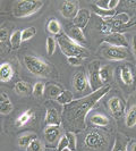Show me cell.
Wrapping results in <instances>:
<instances>
[{
  "label": "cell",
  "mask_w": 136,
  "mask_h": 151,
  "mask_svg": "<svg viewBox=\"0 0 136 151\" xmlns=\"http://www.w3.org/2000/svg\"><path fill=\"white\" fill-rule=\"evenodd\" d=\"M113 18L117 19V21H119V22L124 23V24H129L130 23V16L127 13H120V14L115 16Z\"/></svg>",
  "instance_id": "obj_36"
},
{
  "label": "cell",
  "mask_w": 136,
  "mask_h": 151,
  "mask_svg": "<svg viewBox=\"0 0 136 151\" xmlns=\"http://www.w3.org/2000/svg\"><path fill=\"white\" fill-rule=\"evenodd\" d=\"M57 43L59 45L60 50L67 58H69V57H81L84 59L89 56V51L86 50V48L77 45L70 38H68L66 33L59 34V37L57 39Z\"/></svg>",
  "instance_id": "obj_2"
},
{
  "label": "cell",
  "mask_w": 136,
  "mask_h": 151,
  "mask_svg": "<svg viewBox=\"0 0 136 151\" xmlns=\"http://www.w3.org/2000/svg\"><path fill=\"white\" fill-rule=\"evenodd\" d=\"M67 61L68 64L72 65V66H79L83 63V58H81V57H69V58H67Z\"/></svg>",
  "instance_id": "obj_38"
},
{
  "label": "cell",
  "mask_w": 136,
  "mask_h": 151,
  "mask_svg": "<svg viewBox=\"0 0 136 151\" xmlns=\"http://www.w3.org/2000/svg\"><path fill=\"white\" fill-rule=\"evenodd\" d=\"M34 117V111H32L31 109L25 110L23 114H21L15 121V126L16 127H22L25 124H27Z\"/></svg>",
  "instance_id": "obj_19"
},
{
  "label": "cell",
  "mask_w": 136,
  "mask_h": 151,
  "mask_svg": "<svg viewBox=\"0 0 136 151\" xmlns=\"http://www.w3.org/2000/svg\"><path fill=\"white\" fill-rule=\"evenodd\" d=\"M43 7L40 0H17L13 5V15L17 18H25L38 13Z\"/></svg>",
  "instance_id": "obj_4"
},
{
  "label": "cell",
  "mask_w": 136,
  "mask_h": 151,
  "mask_svg": "<svg viewBox=\"0 0 136 151\" xmlns=\"http://www.w3.org/2000/svg\"><path fill=\"white\" fill-rule=\"evenodd\" d=\"M90 17H91V13L89 9H86V8L79 9L77 16L74 18V25L77 26V27H79L81 30H84L86 27V25L89 24Z\"/></svg>",
  "instance_id": "obj_14"
},
{
  "label": "cell",
  "mask_w": 136,
  "mask_h": 151,
  "mask_svg": "<svg viewBox=\"0 0 136 151\" xmlns=\"http://www.w3.org/2000/svg\"><path fill=\"white\" fill-rule=\"evenodd\" d=\"M108 134L99 129H90L84 139V147L90 151H102L108 147Z\"/></svg>",
  "instance_id": "obj_3"
},
{
  "label": "cell",
  "mask_w": 136,
  "mask_h": 151,
  "mask_svg": "<svg viewBox=\"0 0 136 151\" xmlns=\"http://www.w3.org/2000/svg\"><path fill=\"white\" fill-rule=\"evenodd\" d=\"M101 53H102V56H103L106 59L112 60V61L124 60V59H126L127 56H128V52H127L126 49H124V48H117V47H110V45L105 47V48L102 49Z\"/></svg>",
  "instance_id": "obj_8"
},
{
  "label": "cell",
  "mask_w": 136,
  "mask_h": 151,
  "mask_svg": "<svg viewBox=\"0 0 136 151\" xmlns=\"http://www.w3.org/2000/svg\"><path fill=\"white\" fill-rule=\"evenodd\" d=\"M35 139H38L35 133H27V134L21 135L17 139V144H18V147H21V148H26V149H27L29 145H30Z\"/></svg>",
  "instance_id": "obj_21"
},
{
  "label": "cell",
  "mask_w": 136,
  "mask_h": 151,
  "mask_svg": "<svg viewBox=\"0 0 136 151\" xmlns=\"http://www.w3.org/2000/svg\"><path fill=\"white\" fill-rule=\"evenodd\" d=\"M7 100H9V97H8L7 93H0V106H1L4 102H6Z\"/></svg>",
  "instance_id": "obj_41"
},
{
  "label": "cell",
  "mask_w": 136,
  "mask_h": 151,
  "mask_svg": "<svg viewBox=\"0 0 136 151\" xmlns=\"http://www.w3.org/2000/svg\"><path fill=\"white\" fill-rule=\"evenodd\" d=\"M130 151H136V142H133L130 144Z\"/></svg>",
  "instance_id": "obj_43"
},
{
  "label": "cell",
  "mask_w": 136,
  "mask_h": 151,
  "mask_svg": "<svg viewBox=\"0 0 136 151\" xmlns=\"http://www.w3.org/2000/svg\"><path fill=\"white\" fill-rule=\"evenodd\" d=\"M45 84L43 82H37L33 85V96L35 98H42L44 96Z\"/></svg>",
  "instance_id": "obj_31"
},
{
  "label": "cell",
  "mask_w": 136,
  "mask_h": 151,
  "mask_svg": "<svg viewBox=\"0 0 136 151\" xmlns=\"http://www.w3.org/2000/svg\"><path fill=\"white\" fill-rule=\"evenodd\" d=\"M73 88L78 93L85 92L90 88L89 77L86 75V73L84 72V69H79L74 74V76H73Z\"/></svg>",
  "instance_id": "obj_10"
},
{
  "label": "cell",
  "mask_w": 136,
  "mask_h": 151,
  "mask_svg": "<svg viewBox=\"0 0 136 151\" xmlns=\"http://www.w3.org/2000/svg\"><path fill=\"white\" fill-rule=\"evenodd\" d=\"M9 41H10V45H11V48L13 49H18L21 47V43H22V31L16 30L14 31L11 34H10V38H9Z\"/></svg>",
  "instance_id": "obj_26"
},
{
  "label": "cell",
  "mask_w": 136,
  "mask_h": 151,
  "mask_svg": "<svg viewBox=\"0 0 136 151\" xmlns=\"http://www.w3.org/2000/svg\"><path fill=\"white\" fill-rule=\"evenodd\" d=\"M120 78L122 83L126 85H130L134 82V75L132 72V68L128 65H124L120 67Z\"/></svg>",
  "instance_id": "obj_18"
},
{
  "label": "cell",
  "mask_w": 136,
  "mask_h": 151,
  "mask_svg": "<svg viewBox=\"0 0 136 151\" xmlns=\"http://www.w3.org/2000/svg\"><path fill=\"white\" fill-rule=\"evenodd\" d=\"M125 124H126V126L129 127V129L136 126V105H133V106L129 108L128 113L126 114Z\"/></svg>",
  "instance_id": "obj_24"
},
{
  "label": "cell",
  "mask_w": 136,
  "mask_h": 151,
  "mask_svg": "<svg viewBox=\"0 0 136 151\" xmlns=\"http://www.w3.org/2000/svg\"><path fill=\"white\" fill-rule=\"evenodd\" d=\"M14 90L19 96H30L31 93H33V88L27 82H25V81L16 82L15 86H14Z\"/></svg>",
  "instance_id": "obj_17"
},
{
  "label": "cell",
  "mask_w": 136,
  "mask_h": 151,
  "mask_svg": "<svg viewBox=\"0 0 136 151\" xmlns=\"http://www.w3.org/2000/svg\"><path fill=\"white\" fill-rule=\"evenodd\" d=\"M1 47H2V45H1V42H0V49H1ZM0 52H1V50H0Z\"/></svg>",
  "instance_id": "obj_45"
},
{
  "label": "cell",
  "mask_w": 136,
  "mask_h": 151,
  "mask_svg": "<svg viewBox=\"0 0 136 151\" xmlns=\"http://www.w3.org/2000/svg\"><path fill=\"white\" fill-rule=\"evenodd\" d=\"M127 145H128V141L124 137V135L118 134L115 139L112 151H127Z\"/></svg>",
  "instance_id": "obj_23"
},
{
  "label": "cell",
  "mask_w": 136,
  "mask_h": 151,
  "mask_svg": "<svg viewBox=\"0 0 136 151\" xmlns=\"http://www.w3.org/2000/svg\"><path fill=\"white\" fill-rule=\"evenodd\" d=\"M45 49H47V53L49 56H52L56 49H57V41L52 38V37H48L47 41H45Z\"/></svg>",
  "instance_id": "obj_30"
},
{
  "label": "cell",
  "mask_w": 136,
  "mask_h": 151,
  "mask_svg": "<svg viewBox=\"0 0 136 151\" xmlns=\"http://www.w3.org/2000/svg\"><path fill=\"white\" fill-rule=\"evenodd\" d=\"M10 38L8 30L5 27H0V42H6L8 39Z\"/></svg>",
  "instance_id": "obj_39"
},
{
  "label": "cell",
  "mask_w": 136,
  "mask_h": 151,
  "mask_svg": "<svg viewBox=\"0 0 136 151\" xmlns=\"http://www.w3.org/2000/svg\"><path fill=\"white\" fill-rule=\"evenodd\" d=\"M110 84H107L100 90L94 91L91 94L83 97V98L74 100L69 105L65 107L62 118L68 125L77 131H82L86 127V116L92 110V108L99 102V100L105 97L110 91Z\"/></svg>",
  "instance_id": "obj_1"
},
{
  "label": "cell",
  "mask_w": 136,
  "mask_h": 151,
  "mask_svg": "<svg viewBox=\"0 0 136 151\" xmlns=\"http://www.w3.org/2000/svg\"><path fill=\"white\" fill-rule=\"evenodd\" d=\"M57 148H58V151H62L68 148V140L65 134L61 136L60 141H59V143L57 145Z\"/></svg>",
  "instance_id": "obj_37"
},
{
  "label": "cell",
  "mask_w": 136,
  "mask_h": 151,
  "mask_svg": "<svg viewBox=\"0 0 136 151\" xmlns=\"http://www.w3.org/2000/svg\"><path fill=\"white\" fill-rule=\"evenodd\" d=\"M102 43H107L110 47H117V48H128V40L126 38L125 34H122L120 32H115V33H110L107 34L106 37L102 40Z\"/></svg>",
  "instance_id": "obj_9"
},
{
  "label": "cell",
  "mask_w": 136,
  "mask_h": 151,
  "mask_svg": "<svg viewBox=\"0 0 136 151\" xmlns=\"http://www.w3.org/2000/svg\"><path fill=\"white\" fill-rule=\"evenodd\" d=\"M61 136L60 126H47L44 129V139L50 147L58 145Z\"/></svg>",
  "instance_id": "obj_11"
},
{
  "label": "cell",
  "mask_w": 136,
  "mask_h": 151,
  "mask_svg": "<svg viewBox=\"0 0 136 151\" xmlns=\"http://www.w3.org/2000/svg\"><path fill=\"white\" fill-rule=\"evenodd\" d=\"M62 151H72V150H69V149L67 148V149H65V150H62Z\"/></svg>",
  "instance_id": "obj_44"
},
{
  "label": "cell",
  "mask_w": 136,
  "mask_h": 151,
  "mask_svg": "<svg viewBox=\"0 0 136 151\" xmlns=\"http://www.w3.org/2000/svg\"><path fill=\"white\" fill-rule=\"evenodd\" d=\"M14 76V68L9 63L0 64V82H9Z\"/></svg>",
  "instance_id": "obj_16"
},
{
  "label": "cell",
  "mask_w": 136,
  "mask_h": 151,
  "mask_svg": "<svg viewBox=\"0 0 136 151\" xmlns=\"http://www.w3.org/2000/svg\"><path fill=\"white\" fill-rule=\"evenodd\" d=\"M57 101H58V104H60L62 106H67L70 102L74 101V96H73V93L70 91L64 90L59 94V97L57 98Z\"/></svg>",
  "instance_id": "obj_25"
},
{
  "label": "cell",
  "mask_w": 136,
  "mask_h": 151,
  "mask_svg": "<svg viewBox=\"0 0 136 151\" xmlns=\"http://www.w3.org/2000/svg\"><path fill=\"white\" fill-rule=\"evenodd\" d=\"M90 121L94 126H99V127H105L109 124V118L106 115L100 113L93 114L90 117Z\"/></svg>",
  "instance_id": "obj_20"
},
{
  "label": "cell",
  "mask_w": 136,
  "mask_h": 151,
  "mask_svg": "<svg viewBox=\"0 0 136 151\" xmlns=\"http://www.w3.org/2000/svg\"><path fill=\"white\" fill-rule=\"evenodd\" d=\"M26 151H44V143L40 141L39 139H35L32 143L29 145Z\"/></svg>",
  "instance_id": "obj_33"
},
{
  "label": "cell",
  "mask_w": 136,
  "mask_h": 151,
  "mask_svg": "<svg viewBox=\"0 0 136 151\" xmlns=\"http://www.w3.org/2000/svg\"><path fill=\"white\" fill-rule=\"evenodd\" d=\"M14 109V106L11 104L10 100H7L6 102H4L1 106H0V114L2 115H7V114H10Z\"/></svg>",
  "instance_id": "obj_35"
},
{
  "label": "cell",
  "mask_w": 136,
  "mask_h": 151,
  "mask_svg": "<svg viewBox=\"0 0 136 151\" xmlns=\"http://www.w3.org/2000/svg\"><path fill=\"white\" fill-rule=\"evenodd\" d=\"M94 13L98 16L102 17V19H108V18H112L116 16V10H109V9H102L99 8L98 6L94 7Z\"/></svg>",
  "instance_id": "obj_29"
},
{
  "label": "cell",
  "mask_w": 136,
  "mask_h": 151,
  "mask_svg": "<svg viewBox=\"0 0 136 151\" xmlns=\"http://www.w3.org/2000/svg\"><path fill=\"white\" fill-rule=\"evenodd\" d=\"M24 64L27 68V70L35 76L45 77L50 73V67L47 64V61L37 56L26 55L24 57Z\"/></svg>",
  "instance_id": "obj_5"
},
{
  "label": "cell",
  "mask_w": 136,
  "mask_h": 151,
  "mask_svg": "<svg viewBox=\"0 0 136 151\" xmlns=\"http://www.w3.org/2000/svg\"><path fill=\"white\" fill-rule=\"evenodd\" d=\"M66 34L68 35V38H70L74 42H76L77 45H82L84 48L86 47V38H85V35H84L83 30H81L79 27L75 26L74 24L67 25Z\"/></svg>",
  "instance_id": "obj_12"
},
{
  "label": "cell",
  "mask_w": 136,
  "mask_h": 151,
  "mask_svg": "<svg viewBox=\"0 0 136 151\" xmlns=\"http://www.w3.org/2000/svg\"><path fill=\"white\" fill-rule=\"evenodd\" d=\"M59 12L64 18L67 19H73L75 18L78 12H79V2L76 0H67L60 2L59 6Z\"/></svg>",
  "instance_id": "obj_7"
},
{
  "label": "cell",
  "mask_w": 136,
  "mask_h": 151,
  "mask_svg": "<svg viewBox=\"0 0 136 151\" xmlns=\"http://www.w3.org/2000/svg\"><path fill=\"white\" fill-rule=\"evenodd\" d=\"M61 92H62V90H61L58 85H56V84H48V85H45L44 94L47 98L57 99L59 97V94H60Z\"/></svg>",
  "instance_id": "obj_22"
},
{
  "label": "cell",
  "mask_w": 136,
  "mask_h": 151,
  "mask_svg": "<svg viewBox=\"0 0 136 151\" xmlns=\"http://www.w3.org/2000/svg\"><path fill=\"white\" fill-rule=\"evenodd\" d=\"M35 34H37V29L35 27H33V26L32 27H27V29L22 31V41L23 42L29 41L33 37H35Z\"/></svg>",
  "instance_id": "obj_32"
},
{
  "label": "cell",
  "mask_w": 136,
  "mask_h": 151,
  "mask_svg": "<svg viewBox=\"0 0 136 151\" xmlns=\"http://www.w3.org/2000/svg\"><path fill=\"white\" fill-rule=\"evenodd\" d=\"M108 107H109V111L111 114V116L115 119H119L124 115V106L121 104V100L118 97L110 98L108 102Z\"/></svg>",
  "instance_id": "obj_13"
},
{
  "label": "cell",
  "mask_w": 136,
  "mask_h": 151,
  "mask_svg": "<svg viewBox=\"0 0 136 151\" xmlns=\"http://www.w3.org/2000/svg\"><path fill=\"white\" fill-rule=\"evenodd\" d=\"M47 30L49 33H51L53 35H57V34H60L61 33V25L60 23L58 22L57 19H50L48 24H47Z\"/></svg>",
  "instance_id": "obj_28"
},
{
  "label": "cell",
  "mask_w": 136,
  "mask_h": 151,
  "mask_svg": "<svg viewBox=\"0 0 136 151\" xmlns=\"http://www.w3.org/2000/svg\"><path fill=\"white\" fill-rule=\"evenodd\" d=\"M100 78L105 85H107L108 82L112 78V69L110 66H103L100 68Z\"/></svg>",
  "instance_id": "obj_27"
},
{
  "label": "cell",
  "mask_w": 136,
  "mask_h": 151,
  "mask_svg": "<svg viewBox=\"0 0 136 151\" xmlns=\"http://www.w3.org/2000/svg\"><path fill=\"white\" fill-rule=\"evenodd\" d=\"M118 5H119V0H109L108 1V9L109 10H116Z\"/></svg>",
  "instance_id": "obj_40"
},
{
  "label": "cell",
  "mask_w": 136,
  "mask_h": 151,
  "mask_svg": "<svg viewBox=\"0 0 136 151\" xmlns=\"http://www.w3.org/2000/svg\"><path fill=\"white\" fill-rule=\"evenodd\" d=\"M100 61L93 60L89 65V73H87V77H89V82H90V89L93 92L94 91L100 90L101 88L105 86V84L102 83L101 78H100Z\"/></svg>",
  "instance_id": "obj_6"
},
{
  "label": "cell",
  "mask_w": 136,
  "mask_h": 151,
  "mask_svg": "<svg viewBox=\"0 0 136 151\" xmlns=\"http://www.w3.org/2000/svg\"><path fill=\"white\" fill-rule=\"evenodd\" d=\"M65 135L68 140V149L72 151L76 150V135L74 132H67Z\"/></svg>",
  "instance_id": "obj_34"
},
{
  "label": "cell",
  "mask_w": 136,
  "mask_h": 151,
  "mask_svg": "<svg viewBox=\"0 0 136 151\" xmlns=\"http://www.w3.org/2000/svg\"><path fill=\"white\" fill-rule=\"evenodd\" d=\"M133 51H134V53L136 55V33H135V35L133 37Z\"/></svg>",
  "instance_id": "obj_42"
},
{
  "label": "cell",
  "mask_w": 136,
  "mask_h": 151,
  "mask_svg": "<svg viewBox=\"0 0 136 151\" xmlns=\"http://www.w3.org/2000/svg\"><path fill=\"white\" fill-rule=\"evenodd\" d=\"M45 123L48 126H60L61 119L56 108H48L45 113Z\"/></svg>",
  "instance_id": "obj_15"
}]
</instances>
